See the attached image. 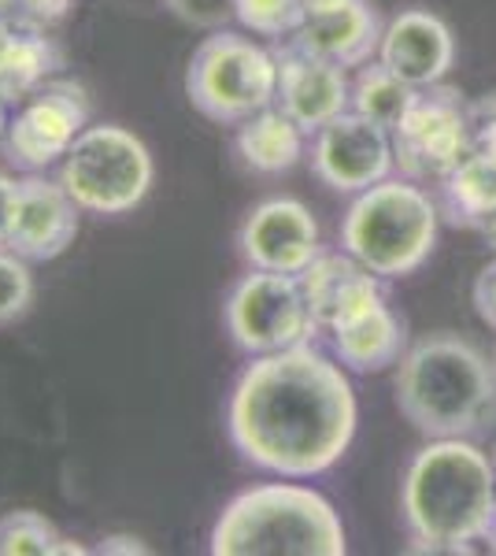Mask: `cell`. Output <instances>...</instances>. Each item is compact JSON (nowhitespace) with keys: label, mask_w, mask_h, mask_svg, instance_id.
<instances>
[{"label":"cell","mask_w":496,"mask_h":556,"mask_svg":"<svg viewBox=\"0 0 496 556\" xmlns=\"http://www.w3.org/2000/svg\"><path fill=\"white\" fill-rule=\"evenodd\" d=\"M356 424L348 367L311 342L252 356L227 405L233 450L278 479L327 475L348 453Z\"/></svg>","instance_id":"obj_1"},{"label":"cell","mask_w":496,"mask_h":556,"mask_svg":"<svg viewBox=\"0 0 496 556\" xmlns=\"http://www.w3.org/2000/svg\"><path fill=\"white\" fill-rule=\"evenodd\" d=\"M400 513L415 549L471 553L496 513V460L471 438H430L400 482Z\"/></svg>","instance_id":"obj_2"},{"label":"cell","mask_w":496,"mask_h":556,"mask_svg":"<svg viewBox=\"0 0 496 556\" xmlns=\"http://www.w3.org/2000/svg\"><path fill=\"white\" fill-rule=\"evenodd\" d=\"M396 408L422 438H467L496 408V367L474 342L437 330L396 364Z\"/></svg>","instance_id":"obj_3"},{"label":"cell","mask_w":496,"mask_h":556,"mask_svg":"<svg viewBox=\"0 0 496 556\" xmlns=\"http://www.w3.org/2000/svg\"><path fill=\"white\" fill-rule=\"evenodd\" d=\"M212 556H345L341 513L301 482H264L227 501L207 538Z\"/></svg>","instance_id":"obj_4"},{"label":"cell","mask_w":496,"mask_h":556,"mask_svg":"<svg viewBox=\"0 0 496 556\" xmlns=\"http://www.w3.org/2000/svg\"><path fill=\"white\" fill-rule=\"evenodd\" d=\"M437 201L411 178H385L356 193L341 223V249L382 278L419 271L437 249Z\"/></svg>","instance_id":"obj_5"},{"label":"cell","mask_w":496,"mask_h":556,"mask_svg":"<svg viewBox=\"0 0 496 556\" xmlns=\"http://www.w3.org/2000/svg\"><path fill=\"white\" fill-rule=\"evenodd\" d=\"M186 97L204 119L219 127H241L278 97L275 52L252 38L215 30L196 45L186 67Z\"/></svg>","instance_id":"obj_6"},{"label":"cell","mask_w":496,"mask_h":556,"mask_svg":"<svg viewBox=\"0 0 496 556\" xmlns=\"http://www.w3.org/2000/svg\"><path fill=\"white\" fill-rule=\"evenodd\" d=\"M152 152L138 134L115 123L86 127L60 164L63 190L82 212L123 215L133 212L152 190Z\"/></svg>","instance_id":"obj_7"},{"label":"cell","mask_w":496,"mask_h":556,"mask_svg":"<svg viewBox=\"0 0 496 556\" xmlns=\"http://www.w3.org/2000/svg\"><path fill=\"white\" fill-rule=\"evenodd\" d=\"M227 334L245 356H267L282 349L311 342L319 330L308 298H304L301 275H278V271H252L233 282L222 304Z\"/></svg>","instance_id":"obj_8"},{"label":"cell","mask_w":496,"mask_h":556,"mask_svg":"<svg viewBox=\"0 0 496 556\" xmlns=\"http://www.w3.org/2000/svg\"><path fill=\"white\" fill-rule=\"evenodd\" d=\"M471 101L459 89L437 83L419 89L393 130L396 167L411 182H445L471 156Z\"/></svg>","instance_id":"obj_9"},{"label":"cell","mask_w":496,"mask_h":556,"mask_svg":"<svg viewBox=\"0 0 496 556\" xmlns=\"http://www.w3.org/2000/svg\"><path fill=\"white\" fill-rule=\"evenodd\" d=\"M89 127V97L78 83H44L15 119H8L4 152L20 172L38 175L63 160L75 138Z\"/></svg>","instance_id":"obj_10"},{"label":"cell","mask_w":496,"mask_h":556,"mask_svg":"<svg viewBox=\"0 0 496 556\" xmlns=\"http://www.w3.org/2000/svg\"><path fill=\"white\" fill-rule=\"evenodd\" d=\"M396 167L393 134L367 115L348 112L327 123L311 141V172L333 193H364L385 182Z\"/></svg>","instance_id":"obj_11"},{"label":"cell","mask_w":496,"mask_h":556,"mask_svg":"<svg viewBox=\"0 0 496 556\" xmlns=\"http://www.w3.org/2000/svg\"><path fill=\"white\" fill-rule=\"evenodd\" d=\"M238 245L249 267L278 275H301L322 253L319 223L308 212V204L293 201V197H270V201L256 204L241 223Z\"/></svg>","instance_id":"obj_12"},{"label":"cell","mask_w":496,"mask_h":556,"mask_svg":"<svg viewBox=\"0 0 496 556\" xmlns=\"http://www.w3.org/2000/svg\"><path fill=\"white\" fill-rule=\"evenodd\" d=\"M275 60H278L275 104L304 134H319L327 123H333L352 108V83L345 67L311 56V52L296 49L290 41H282V49H275Z\"/></svg>","instance_id":"obj_13"},{"label":"cell","mask_w":496,"mask_h":556,"mask_svg":"<svg viewBox=\"0 0 496 556\" xmlns=\"http://www.w3.org/2000/svg\"><path fill=\"white\" fill-rule=\"evenodd\" d=\"M78 212L82 208L75 204V197L63 190V182H49L41 175L23 178L4 245L15 256L30 260V264L56 260L67 253L78 235Z\"/></svg>","instance_id":"obj_14"},{"label":"cell","mask_w":496,"mask_h":556,"mask_svg":"<svg viewBox=\"0 0 496 556\" xmlns=\"http://www.w3.org/2000/svg\"><path fill=\"white\" fill-rule=\"evenodd\" d=\"M378 60L415 89L445 83V75L456 64L453 26L430 8H404L385 23Z\"/></svg>","instance_id":"obj_15"},{"label":"cell","mask_w":496,"mask_h":556,"mask_svg":"<svg viewBox=\"0 0 496 556\" xmlns=\"http://www.w3.org/2000/svg\"><path fill=\"white\" fill-rule=\"evenodd\" d=\"M301 286L319 330H330V334L385 301V278L359 264L345 249L315 256L301 271Z\"/></svg>","instance_id":"obj_16"},{"label":"cell","mask_w":496,"mask_h":556,"mask_svg":"<svg viewBox=\"0 0 496 556\" xmlns=\"http://www.w3.org/2000/svg\"><path fill=\"white\" fill-rule=\"evenodd\" d=\"M382 34L385 23L371 0H345V4L308 15L301 30L285 41L348 71L371 64L378 56V45H382Z\"/></svg>","instance_id":"obj_17"},{"label":"cell","mask_w":496,"mask_h":556,"mask_svg":"<svg viewBox=\"0 0 496 556\" xmlns=\"http://www.w3.org/2000/svg\"><path fill=\"white\" fill-rule=\"evenodd\" d=\"M63 67V49L44 38V26L0 20V101L20 104Z\"/></svg>","instance_id":"obj_18"},{"label":"cell","mask_w":496,"mask_h":556,"mask_svg":"<svg viewBox=\"0 0 496 556\" xmlns=\"http://www.w3.org/2000/svg\"><path fill=\"white\" fill-rule=\"evenodd\" d=\"M404 353H408V327L385 301L333 330V356L356 375L390 371L404 361Z\"/></svg>","instance_id":"obj_19"},{"label":"cell","mask_w":496,"mask_h":556,"mask_svg":"<svg viewBox=\"0 0 496 556\" xmlns=\"http://www.w3.org/2000/svg\"><path fill=\"white\" fill-rule=\"evenodd\" d=\"M304 134L290 115L278 104L256 112L252 119H245L238 127V138H233V149H238L241 164L256 175H285L301 164L304 156Z\"/></svg>","instance_id":"obj_20"},{"label":"cell","mask_w":496,"mask_h":556,"mask_svg":"<svg viewBox=\"0 0 496 556\" xmlns=\"http://www.w3.org/2000/svg\"><path fill=\"white\" fill-rule=\"evenodd\" d=\"M448 219L459 227L493 230L496 227V156L474 152L441 182Z\"/></svg>","instance_id":"obj_21"},{"label":"cell","mask_w":496,"mask_h":556,"mask_svg":"<svg viewBox=\"0 0 496 556\" xmlns=\"http://www.w3.org/2000/svg\"><path fill=\"white\" fill-rule=\"evenodd\" d=\"M419 89L404 83L400 75H393L382 60H371V64L356 67V78H352V112L367 115L371 123L385 130H396V123L408 115V108L415 104Z\"/></svg>","instance_id":"obj_22"},{"label":"cell","mask_w":496,"mask_h":556,"mask_svg":"<svg viewBox=\"0 0 496 556\" xmlns=\"http://www.w3.org/2000/svg\"><path fill=\"white\" fill-rule=\"evenodd\" d=\"M63 534L34 508L0 516V556H56Z\"/></svg>","instance_id":"obj_23"},{"label":"cell","mask_w":496,"mask_h":556,"mask_svg":"<svg viewBox=\"0 0 496 556\" xmlns=\"http://www.w3.org/2000/svg\"><path fill=\"white\" fill-rule=\"evenodd\" d=\"M233 20L270 41H285L308 20L304 0H233Z\"/></svg>","instance_id":"obj_24"},{"label":"cell","mask_w":496,"mask_h":556,"mask_svg":"<svg viewBox=\"0 0 496 556\" xmlns=\"http://www.w3.org/2000/svg\"><path fill=\"white\" fill-rule=\"evenodd\" d=\"M34 304V275L30 260L15 256L12 249H0V327L23 319Z\"/></svg>","instance_id":"obj_25"},{"label":"cell","mask_w":496,"mask_h":556,"mask_svg":"<svg viewBox=\"0 0 496 556\" xmlns=\"http://www.w3.org/2000/svg\"><path fill=\"white\" fill-rule=\"evenodd\" d=\"M471 134H474V152L496 156V93H485L482 101H471Z\"/></svg>","instance_id":"obj_26"},{"label":"cell","mask_w":496,"mask_h":556,"mask_svg":"<svg viewBox=\"0 0 496 556\" xmlns=\"http://www.w3.org/2000/svg\"><path fill=\"white\" fill-rule=\"evenodd\" d=\"M182 20L204 23V26H222L233 15V0H167Z\"/></svg>","instance_id":"obj_27"},{"label":"cell","mask_w":496,"mask_h":556,"mask_svg":"<svg viewBox=\"0 0 496 556\" xmlns=\"http://www.w3.org/2000/svg\"><path fill=\"white\" fill-rule=\"evenodd\" d=\"M471 301H474V312L478 319L485 323L489 330H496V260L478 271L474 278V290H471Z\"/></svg>","instance_id":"obj_28"},{"label":"cell","mask_w":496,"mask_h":556,"mask_svg":"<svg viewBox=\"0 0 496 556\" xmlns=\"http://www.w3.org/2000/svg\"><path fill=\"white\" fill-rule=\"evenodd\" d=\"M12 4L20 8V15L26 23L49 26V23L67 20V12H71V4H75V0H12Z\"/></svg>","instance_id":"obj_29"},{"label":"cell","mask_w":496,"mask_h":556,"mask_svg":"<svg viewBox=\"0 0 496 556\" xmlns=\"http://www.w3.org/2000/svg\"><path fill=\"white\" fill-rule=\"evenodd\" d=\"M97 553L101 556H112V553H123V556H145L149 553V545L141 542V538H133V534H107L101 545H97Z\"/></svg>","instance_id":"obj_30"},{"label":"cell","mask_w":496,"mask_h":556,"mask_svg":"<svg viewBox=\"0 0 496 556\" xmlns=\"http://www.w3.org/2000/svg\"><path fill=\"white\" fill-rule=\"evenodd\" d=\"M15 193H20V182H12L8 175H0V245L8 241V227H12Z\"/></svg>","instance_id":"obj_31"},{"label":"cell","mask_w":496,"mask_h":556,"mask_svg":"<svg viewBox=\"0 0 496 556\" xmlns=\"http://www.w3.org/2000/svg\"><path fill=\"white\" fill-rule=\"evenodd\" d=\"M333 4H345V0H304V12L315 15V12H327Z\"/></svg>","instance_id":"obj_32"},{"label":"cell","mask_w":496,"mask_h":556,"mask_svg":"<svg viewBox=\"0 0 496 556\" xmlns=\"http://www.w3.org/2000/svg\"><path fill=\"white\" fill-rule=\"evenodd\" d=\"M4 134H8V112H4V101H0V146H4Z\"/></svg>","instance_id":"obj_33"},{"label":"cell","mask_w":496,"mask_h":556,"mask_svg":"<svg viewBox=\"0 0 496 556\" xmlns=\"http://www.w3.org/2000/svg\"><path fill=\"white\" fill-rule=\"evenodd\" d=\"M493 460H496V453H493ZM485 542H489V549H496V513H493V527H489V538H485Z\"/></svg>","instance_id":"obj_34"},{"label":"cell","mask_w":496,"mask_h":556,"mask_svg":"<svg viewBox=\"0 0 496 556\" xmlns=\"http://www.w3.org/2000/svg\"><path fill=\"white\" fill-rule=\"evenodd\" d=\"M493 367H496V356H493Z\"/></svg>","instance_id":"obj_35"}]
</instances>
